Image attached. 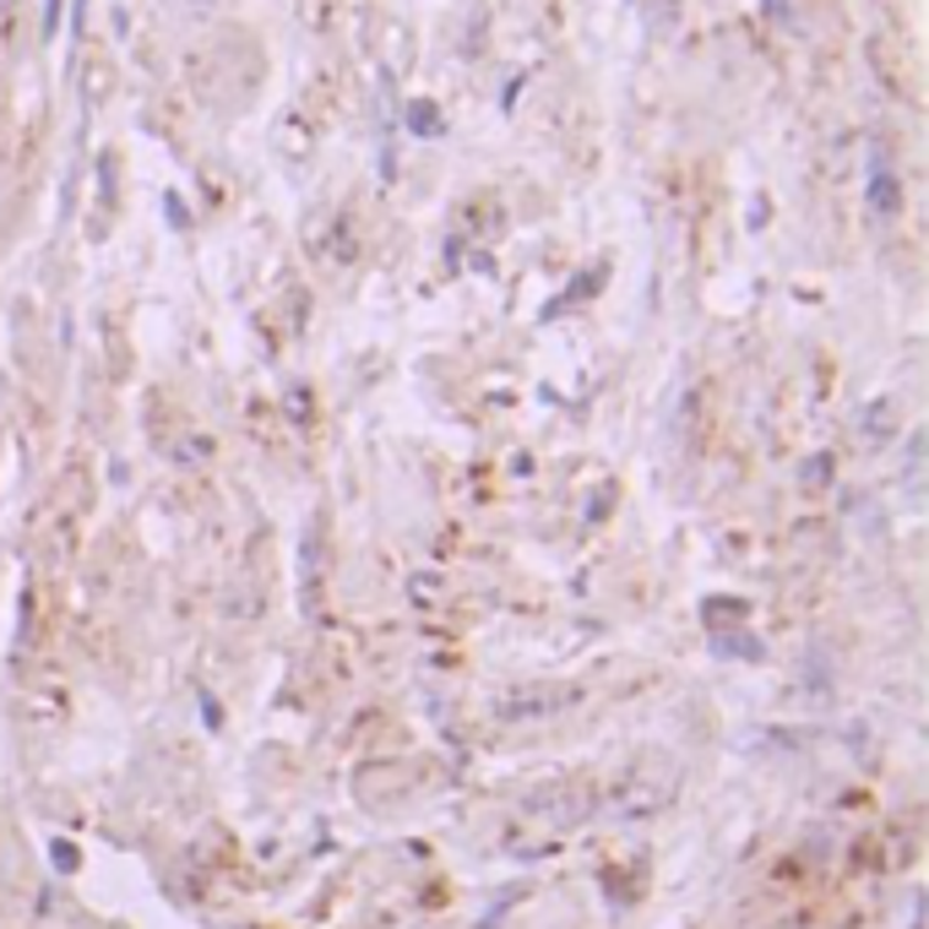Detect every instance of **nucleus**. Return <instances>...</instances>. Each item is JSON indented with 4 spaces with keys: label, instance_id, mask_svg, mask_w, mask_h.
Instances as JSON below:
<instances>
[{
    "label": "nucleus",
    "instance_id": "nucleus-2",
    "mask_svg": "<svg viewBox=\"0 0 929 929\" xmlns=\"http://www.w3.org/2000/svg\"><path fill=\"white\" fill-rule=\"evenodd\" d=\"M712 642H718V647H729V658H761V653H767L761 642H750V636H724V631H718Z\"/></svg>",
    "mask_w": 929,
    "mask_h": 929
},
{
    "label": "nucleus",
    "instance_id": "nucleus-3",
    "mask_svg": "<svg viewBox=\"0 0 929 929\" xmlns=\"http://www.w3.org/2000/svg\"><path fill=\"white\" fill-rule=\"evenodd\" d=\"M408 126H413L419 136H435V131H441V120H435V109H430V104H408Z\"/></svg>",
    "mask_w": 929,
    "mask_h": 929
},
{
    "label": "nucleus",
    "instance_id": "nucleus-1",
    "mask_svg": "<svg viewBox=\"0 0 929 929\" xmlns=\"http://www.w3.org/2000/svg\"><path fill=\"white\" fill-rule=\"evenodd\" d=\"M869 207H875V212H886V218L902 207L897 180H891V169H880V158H869Z\"/></svg>",
    "mask_w": 929,
    "mask_h": 929
},
{
    "label": "nucleus",
    "instance_id": "nucleus-4",
    "mask_svg": "<svg viewBox=\"0 0 929 929\" xmlns=\"http://www.w3.org/2000/svg\"><path fill=\"white\" fill-rule=\"evenodd\" d=\"M61 28V0H44V39H55Z\"/></svg>",
    "mask_w": 929,
    "mask_h": 929
}]
</instances>
